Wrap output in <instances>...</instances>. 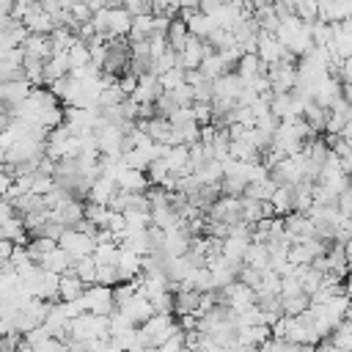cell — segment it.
I'll return each mask as SVG.
<instances>
[{"mask_svg":"<svg viewBox=\"0 0 352 352\" xmlns=\"http://www.w3.org/2000/svg\"><path fill=\"white\" fill-rule=\"evenodd\" d=\"M206 220L212 223H223V226H236L242 223V198H231V195H220L206 212Z\"/></svg>","mask_w":352,"mask_h":352,"instance_id":"cell-1","label":"cell"},{"mask_svg":"<svg viewBox=\"0 0 352 352\" xmlns=\"http://www.w3.org/2000/svg\"><path fill=\"white\" fill-rule=\"evenodd\" d=\"M82 305H85V311L88 314H94V316H110L113 311H116V302H113V289L110 286H85V292H82Z\"/></svg>","mask_w":352,"mask_h":352,"instance_id":"cell-2","label":"cell"},{"mask_svg":"<svg viewBox=\"0 0 352 352\" xmlns=\"http://www.w3.org/2000/svg\"><path fill=\"white\" fill-rule=\"evenodd\" d=\"M58 248L66 250L74 261H80V258L94 256L96 242H94V236H88V234H82V231H77V228H66V231L60 234V239H58Z\"/></svg>","mask_w":352,"mask_h":352,"instance_id":"cell-3","label":"cell"},{"mask_svg":"<svg viewBox=\"0 0 352 352\" xmlns=\"http://www.w3.org/2000/svg\"><path fill=\"white\" fill-rule=\"evenodd\" d=\"M256 55H258V60L270 69V66H275V63L286 55V47L275 38V33H264V30H258V47H256Z\"/></svg>","mask_w":352,"mask_h":352,"instance_id":"cell-4","label":"cell"},{"mask_svg":"<svg viewBox=\"0 0 352 352\" xmlns=\"http://www.w3.org/2000/svg\"><path fill=\"white\" fill-rule=\"evenodd\" d=\"M116 311H121L135 327H140V324H146L151 316H154V308H151V302L143 297V294H135L132 300H126L121 308H116Z\"/></svg>","mask_w":352,"mask_h":352,"instance_id":"cell-5","label":"cell"},{"mask_svg":"<svg viewBox=\"0 0 352 352\" xmlns=\"http://www.w3.org/2000/svg\"><path fill=\"white\" fill-rule=\"evenodd\" d=\"M242 88H245L242 80L234 72H228V74H223V77H217L212 82V99H223V102H234L236 104V96H239Z\"/></svg>","mask_w":352,"mask_h":352,"instance_id":"cell-6","label":"cell"},{"mask_svg":"<svg viewBox=\"0 0 352 352\" xmlns=\"http://www.w3.org/2000/svg\"><path fill=\"white\" fill-rule=\"evenodd\" d=\"M19 50H22V55L25 58H36V60H50V55H52V41H50V36H36V33H28V38L19 44Z\"/></svg>","mask_w":352,"mask_h":352,"instance_id":"cell-7","label":"cell"},{"mask_svg":"<svg viewBox=\"0 0 352 352\" xmlns=\"http://www.w3.org/2000/svg\"><path fill=\"white\" fill-rule=\"evenodd\" d=\"M283 220V231L289 234V239H302V236H314V223L308 214H300V212H289Z\"/></svg>","mask_w":352,"mask_h":352,"instance_id":"cell-8","label":"cell"},{"mask_svg":"<svg viewBox=\"0 0 352 352\" xmlns=\"http://www.w3.org/2000/svg\"><path fill=\"white\" fill-rule=\"evenodd\" d=\"M116 184H118V190H124V192H146L151 184H148V179H146V173L143 170H132V168H121L118 173H116Z\"/></svg>","mask_w":352,"mask_h":352,"instance_id":"cell-9","label":"cell"},{"mask_svg":"<svg viewBox=\"0 0 352 352\" xmlns=\"http://www.w3.org/2000/svg\"><path fill=\"white\" fill-rule=\"evenodd\" d=\"M201 60H204V41L195 38V36H190L187 44H184V50L179 52V66L184 72H195L201 66Z\"/></svg>","mask_w":352,"mask_h":352,"instance_id":"cell-10","label":"cell"},{"mask_svg":"<svg viewBox=\"0 0 352 352\" xmlns=\"http://www.w3.org/2000/svg\"><path fill=\"white\" fill-rule=\"evenodd\" d=\"M160 94H162L160 80H157L154 74H143V77H138V88H135L132 99H135L138 104H154Z\"/></svg>","mask_w":352,"mask_h":352,"instance_id":"cell-11","label":"cell"},{"mask_svg":"<svg viewBox=\"0 0 352 352\" xmlns=\"http://www.w3.org/2000/svg\"><path fill=\"white\" fill-rule=\"evenodd\" d=\"M116 190H118L116 179H110V176H96L94 184H91V190H88V204L107 206V201L116 195Z\"/></svg>","mask_w":352,"mask_h":352,"instance_id":"cell-12","label":"cell"},{"mask_svg":"<svg viewBox=\"0 0 352 352\" xmlns=\"http://www.w3.org/2000/svg\"><path fill=\"white\" fill-rule=\"evenodd\" d=\"M44 272H52V275H66V272H72V267H74V258L66 253V250H60V248H55L52 253H47L44 256V261L38 264Z\"/></svg>","mask_w":352,"mask_h":352,"instance_id":"cell-13","label":"cell"},{"mask_svg":"<svg viewBox=\"0 0 352 352\" xmlns=\"http://www.w3.org/2000/svg\"><path fill=\"white\" fill-rule=\"evenodd\" d=\"M82 292H85V286L74 272H66L58 278V300L60 302H74L82 297Z\"/></svg>","mask_w":352,"mask_h":352,"instance_id":"cell-14","label":"cell"},{"mask_svg":"<svg viewBox=\"0 0 352 352\" xmlns=\"http://www.w3.org/2000/svg\"><path fill=\"white\" fill-rule=\"evenodd\" d=\"M245 267H253L258 272H267L270 270V250L264 242H250L248 250H245V258H242Z\"/></svg>","mask_w":352,"mask_h":352,"instance_id":"cell-15","label":"cell"},{"mask_svg":"<svg viewBox=\"0 0 352 352\" xmlns=\"http://www.w3.org/2000/svg\"><path fill=\"white\" fill-rule=\"evenodd\" d=\"M165 38H168V50L170 52H182L184 50V44H187V38H190V33H187V25L176 16V19H170V25H168V30H165Z\"/></svg>","mask_w":352,"mask_h":352,"instance_id":"cell-16","label":"cell"},{"mask_svg":"<svg viewBox=\"0 0 352 352\" xmlns=\"http://www.w3.org/2000/svg\"><path fill=\"white\" fill-rule=\"evenodd\" d=\"M292 204H294V190H292L289 184L275 187V192H272V198H270V206H272L275 217H286V214L292 212Z\"/></svg>","mask_w":352,"mask_h":352,"instance_id":"cell-17","label":"cell"},{"mask_svg":"<svg viewBox=\"0 0 352 352\" xmlns=\"http://www.w3.org/2000/svg\"><path fill=\"white\" fill-rule=\"evenodd\" d=\"M184 25H187V33L190 36H195V38H201V41H206L209 38V33L217 28L206 14H201V11H195L190 19H184Z\"/></svg>","mask_w":352,"mask_h":352,"instance_id":"cell-18","label":"cell"},{"mask_svg":"<svg viewBox=\"0 0 352 352\" xmlns=\"http://www.w3.org/2000/svg\"><path fill=\"white\" fill-rule=\"evenodd\" d=\"M58 248V242L55 239H47V236H38V239H30L28 245H25V250H28V256H30V261L38 267L41 261H44V256L47 253H52Z\"/></svg>","mask_w":352,"mask_h":352,"instance_id":"cell-19","label":"cell"},{"mask_svg":"<svg viewBox=\"0 0 352 352\" xmlns=\"http://www.w3.org/2000/svg\"><path fill=\"white\" fill-rule=\"evenodd\" d=\"M192 176H195L198 184H220V179H223V162L209 160V162H204Z\"/></svg>","mask_w":352,"mask_h":352,"instance_id":"cell-20","label":"cell"},{"mask_svg":"<svg viewBox=\"0 0 352 352\" xmlns=\"http://www.w3.org/2000/svg\"><path fill=\"white\" fill-rule=\"evenodd\" d=\"M292 94H272L270 96V116L272 118H278V121H283V118H294L292 116Z\"/></svg>","mask_w":352,"mask_h":352,"instance_id":"cell-21","label":"cell"},{"mask_svg":"<svg viewBox=\"0 0 352 352\" xmlns=\"http://www.w3.org/2000/svg\"><path fill=\"white\" fill-rule=\"evenodd\" d=\"M66 58H69V69H72V72H80V69H85V66L91 63V52H88V44H82V41H74V44L69 47Z\"/></svg>","mask_w":352,"mask_h":352,"instance_id":"cell-22","label":"cell"},{"mask_svg":"<svg viewBox=\"0 0 352 352\" xmlns=\"http://www.w3.org/2000/svg\"><path fill=\"white\" fill-rule=\"evenodd\" d=\"M272 192H275V184H272V182H270V176H267L264 182H253V184H248V187H245V192H242V198H250V201L264 204V201H270V198H272Z\"/></svg>","mask_w":352,"mask_h":352,"instance_id":"cell-23","label":"cell"},{"mask_svg":"<svg viewBox=\"0 0 352 352\" xmlns=\"http://www.w3.org/2000/svg\"><path fill=\"white\" fill-rule=\"evenodd\" d=\"M72 272H74V275L82 280V286H94V283H96V261H94V256L74 261Z\"/></svg>","mask_w":352,"mask_h":352,"instance_id":"cell-24","label":"cell"},{"mask_svg":"<svg viewBox=\"0 0 352 352\" xmlns=\"http://www.w3.org/2000/svg\"><path fill=\"white\" fill-rule=\"evenodd\" d=\"M283 316H302L311 308V297L308 294H294V297H283Z\"/></svg>","mask_w":352,"mask_h":352,"instance_id":"cell-25","label":"cell"},{"mask_svg":"<svg viewBox=\"0 0 352 352\" xmlns=\"http://www.w3.org/2000/svg\"><path fill=\"white\" fill-rule=\"evenodd\" d=\"M162 160H165V165H168L170 173L184 170V168H187V146H170Z\"/></svg>","mask_w":352,"mask_h":352,"instance_id":"cell-26","label":"cell"},{"mask_svg":"<svg viewBox=\"0 0 352 352\" xmlns=\"http://www.w3.org/2000/svg\"><path fill=\"white\" fill-rule=\"evenodd\" d=\"M110 209L107 206H99V204H88L85 201V220L94 223L96 228H107V220H110Z\"/></svg>","mask_w":352,"mask_h":352,"instance_id":"cell-27","label":"cell"},{"mask_svg":"<svg viewBox=\"0 0 352 352\" xmlns=\"http://www.w3.org/2000/svg\"><path fill=\"white\" fill-rule=\"evenodd\" d=\"M176 110H179V104H176L173 94H170V91H162V94L157 96V102H154V113H157L160 118H170Z\"/></svg>","mask_w":352,"mask_h":352,"instance_id":"cell-28","label":"cell"},{"mask_svg":"<svg viewBox=\"0 0 352 352\" xmlns=\"http://www.w3.org/2000/svg\"><path fill=\"white\" fill-rule=\"evenodd\" d=\"M157 80H160V88H162V91H173V88H179V85H184V69L176 66V69L160 74Z\"/></svg>","mask_w":352,"mask_h":352,"instance_id":"cell-29","label":"cell"},{"mask_svg":"<svg viewBox=\"0 0 352 352\" xmlns=\"http://www.w3.org/2000/svg\"><path fill=\"white\" fill-rule=\"evenodd\" d=\"M336 206H338V214H341L344 220H349V217H352V182H349V187H344V190L338 192Z\"/></svg>","mask_w":352,"mask_h":352,"instance_id":"cell-30","label":"cell"},{"mask_svg":"<svg viewBox=\"0 0 352 352\" xmlns=\"http://www.w3.org/2000/svg\"><path fill=\"white\" fill-rule=\"evenodd\" d=\"M170 94H173V99H176V104H179V107H192V102H195L192 88H190L187 82H184V85H179V88H173Z\"/></svg>","mask_w":352,"mask_h":352,"instance_id":"cell-31","label":"cell"},{"mask_svg":"<svg viewBox=\"0 0 352 352\" xmlns=\"http://www.w3.org/2000/svg\"><path fill=\"white\" fill-rule=\"evenodd\" d=\"M22 344V336L19 333H8V336H0V352H16Z\"/></svg>","mask_w":352,"mask_h":352,"instance_id":"cell-32","label":"cell"},{"mask_svg":"<svg viewBox=\"0 0 352 352\" xmlns=\"http://www.w3.org/2000/svg\"><path fill=\"white\" fill-rule=\"evenodd\" d=\"M8 187H11V176L0 168V198H6V192H8Z\"/></svg>","mask_w":352,"mask_h":352,"instance_id":"cell-33","label":"cell"},{"mask_svg":"<svg viewBox=\"0 0 352 352\" xmlns=\"http://www.w3.org/2000/svg\"><path fill=\"white\" fill-rule=\"evenodd\" d=\"M338 138H341V140H344V143H346V146L352 148V121H349V124H346V126L341 129V135H338Z\"/></svg>","mask_w":352,"mask_h":352,"instance_id":"cell-34","label":"cell"},{"mask_svg":"<svg viewBox=\"0 0 352 352\" xmlns=\"http://www.w3.org/2000/svg\"><path fill=\"white\" fill-rule=\"evenodd\" d=\"M11 8H14V3H11V0H0V19L11 16Z\"/></svg>","mask_w":352,"mask_h":352,"instance_id":"cell-35","label":"cell"},{"mask_svg":"<svg viewBox=\"0 0 352 352\" xmlns=\"http://www.w3.org/2000/svg\"><path fill=\"white\" fill-rule=\"evenodd\" d=\"M8 121H11V118H8V110H6V107H0V135L8 129Z\"/></svg>","mask_w":352,"mask_h":352,"instance_id":"cell-36","label":"cell"},{"mask_svg":"<svg viewBox=\"0 0 352 352\" xmlns=\"http://www.w3.org/2000/svg\"><path fill=\"white\" fill-rule=\"evenodd\" d=\"M344 297L352 300V275H346V280H344Z\"/></svg>","mask_w":352,"mask_h":352,"instance_id":"cell-37","label":"cell"},{"mask_svg":"<svg viewBox=\"0 0 352 352\" xmlns=\"http://www.w3.org/2000/svg\"><path fill=\"white\" fill-rule=\"evenodd\" d=\"M346 322H352V300H349V305H346V316H344Z\"/></svg>","mask_w":352,"mask_h":352,"instance_id":"cell-38","label":"cell"}]
</instances>
